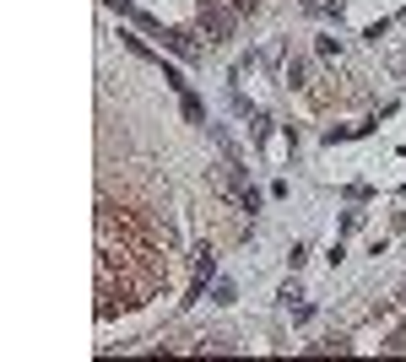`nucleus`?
Listing matches in <instances>:
<instances>
[{
	"label": "nucleus",
	"mask_w": 406,
	"mask_h": 362,
	"mask_svg": "<svg viewBox=\"0 0 406 362\" xmlns=\"http://www.w3.org/2000/svg\"><path fill=\"white\" fill-rule=\"evenodd\" d=\"M162 49H174L179 60H201V55H206V49L190 38V33H174V27H162Z\"/></svg>",
	"instance_id": "2"
},
{
	"label": "nucleus",
	"mask_w": 406,
	"mask_h": 362,
	"mask_svg": "<svg viewBox=\"0 0 406 362\" xmlns=\"http://www.w3.org/2000/svg\"><path fill=\"white\" fill-rule=\"evenodd\" d=\"M309 11H314V17H342V6H336V0H309Z\"/></svg>",
	"instance_id": "4"
},
{
	"label": "nucleus",
	"mask_w": 406,
	"mask_h": 362,
	"mask_svg": "<svg viewBox=\"0 0 406 362\" xmlns=\"http://www.w3.org/2000/svg\"><path fill=\"white\" fill-rule=\"evenodd\" d=\"M179 103H184V120H190V124H206V103L195 98L190 87H184V92H179Z\"/></svg>",
	"instance_id": "3"
},
{
	"label": "nucleus",
	"mask_w": 406,
	"mask_h": 362,
	"mask_svg": "<svg viewBox=\"0 0 406 362\" xmlns=\"http://www.w3.org/2000/svg\"><path fill=\"white\" fill-rule=\"evenodd\" d=\"M227 6H233V11H239V17H244V11H255L260 0H227Z\"/></svg>",
	"instance_id": "5"
},
{
	"label": "nucleus",
	"mask_w": 406,
	"mask_h": 362,
	"mask_svg": "<svg viewBox=\"0 0 406 362\" xmlns=\"http://www.w3.org/2000/svg\"><path fill=\"white\" fill-rule=\"evenodd\" d=\"M233 27H239V11H233L227 0H201V33H206V43H227V38H233Z\"/></svg>",
	"instance_id": "1"
}]
</instances>
